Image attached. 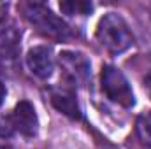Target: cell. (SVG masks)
I'll return each instance as SVG.
<instances>
[{
  "mask_svg": "<svg viewBox=\"0 0 151 149\" xmlns=\"http://www.w3.org/2000/svg\"><path fill=\"white\" fill-rule=\"evenodd\" d=\"M18 32L14 30V25L9 16V5L0 4V44L2 46H16Z\"/></svg>",
  "mask_w": 151,
  "mask_h": 149,
  "instance_id": "ba28073f",
  "label": "cell"
},
{
  "mask_svg": "<svg viewBox=\"0 0 151 149\" xmlns=\"http://www.w3.org/2000/svg\"><path fill=\"white\" fill-rule=\"evenodd\" d=\"M60 9L69 16H88L93 11V5L83 0H69V2H62Z\"/></svg>",
  "mask_w": 151,
  "mask_h": 149,
  "instance_id": "30bf717a",
  "label": "cell"
},
{
  "mask_svg": "<svg viewBox=\"0 0 151 149\" xmlns=\"http://www.w3.org/2000/svg\"><path fill=\"white\" fill-rule=\"evenodd\" d=\"M97 40L100 46L111 53V54H121L134 44V35L127 25V21L116 14L109 12L104 18H100L97 25Z\"/></svg>",
  "mask_w": 151,
  "mask_h": 149,
  "instance_id": "6da1fadb",
  "label": "cell"
},
{
  "mask_svg": "<svg viewBox=\"0 0 151 149\" xmlns=\"http://www.w3.org/2000/svg\"><path fill=\"white\" fill-rule=\"evenodd\" d=\"M135 130L141 144L144 148L151 149V111H144L139 114L135 121Z\"/></svg>",
  "mask_w": 151,
  "mask_h": 149,
  "instance_id": "9c48e42d",
  "label": "cell"
},
{
  "mask_svg": "<svg viewBox=\"0 0 151 149\" xmlns=\"http://www.w3.org/2000/svg\"><path fill=\"white\" fill-rule=\"evenodd\" d=\"M27 67L32 74L39 79L51 77L55 70V58L51 53V47L47 46H34L27 53Z\"/></svg>",
  "mask_w": 151,
  "mask_h": 149,
  "instance_id": "8992f818",
  "label": "cell"
},
{
  "mask_svg": "<svg viewBox=\"0 0 151 149\" xmlns=\"http://www.w3.org/2000/svg\"><path fill=\"white\" fill-rule=\"evenodd\" d=\"M5 86H4V82H0V105H2V102H4V98H5Z\"/></svg>",
  "mask_w": 151,
  "mask_h": 149,
  "instance_id": "4fadbf2b",
  "label": "cell"
},
{
  "mask_svg": "<svg viewBox=\"0 0 151 149\" xmlns=\"http://www.w3.org/2000/svg\"><path fill=\"white\" fill-rule=\"evenodd\" d=\"M142 82H144V90H146V93L150 95V98H151V70H150L146 75H144Z\"/></svg>",
  "mask_w": 151,
  "mask_h": 149,
  "instance_id": "7c38bea8",
  "label": "cell"
},
{
  "mask_svg": "<svg viewBox=\"0 0 151 149\" xmlns=\"http://www.w3.org/2000/svg\"><path fill=\"white\" fill-rule=\"evenodd\" d=\"M100 82H102V90L107 95V98L121 105V107H132L135 104V95L134 90L128 82V79L125 77V74L116 69L113 65H106L102 67L100 72Z\"/></svg>",
  "mask_w": 151,
  "mask_h": 149,
  "instance_id": "3957f363",
  "label": "cell"
},
{
  "mask_svg": "<svg viewBox=\"0 0 151 149\" xmlns=\"http://www.w3.org/2000/svg\"><path fill=\"white\" fill-rule=\"evenodd\" d=\"M58 63L63 70V74L67 75V79L74 84H86L90 75H91V63L90 60L79 53V51H62L58 54Z\"/></svg>",
  "mask_w": 151,
  "mask_h": 149,
  "instance_id": "277c9868",
  "label": "cell"
},
{
  "mask_svg": "<svg viewBox=\"0 0 151 149\" xmlns=\"http://www.w3.org/2000/svg\"><path fill=\"white\" fill-rule=\"evenodd\" d=\"M0 149H4V148H0Z\"/></svg>",
  "mask_w": 151,
  "mask_h": 149,
  "instance_id": "5bb4252c",
  "label": "cell"
},
{
  "mask_svg": "<svg viewBox=\"0 0 151 149\" xmlns=\"http://www.w3.org/2000/svg\"><path fill=\"white\" fill-rule=\"evenodd\" d=\"M51 104L55 105L56 111L69 116L70 119H79L81 117V109L76 100V95L69 90H55L51 93Z\"/></svg>",
  "mask_w": 151,
  "mask_h": 149,
  "instance_id": "52a82bcc",
  "label": "cell"
},
{
  "mask_svg": "<svg viewBox=\"0 0 151 149\" xmlns=\"http://www.w3.org/2000/svg\"><path fill=\"white\" fill-rule=\"evenodd\" d=\"M12 133H14V128H12L11 116H0V137L2 139H7Z\"/></svg>",
  "mask_w": 151,
  "mask_h": 149,
  "instance_id": "8fae6325",
  "label": "cell"
},
{
  "mask_svg": "<svg viewBox=\"0 0 151 149\" xmlns=\"http://www.w3.org/2000/svg\"><path fill=\"white\" fill-rule=\"evenodd\" d=\"M23 12L28 23L34 25L42 35L56 39V40H65L70 37V27L46 5L37 2H28Z\"/></svg>",
  "mask_w": 151,
  "mask_h": 149,
  "instance_id": "7a4b0ae2",
  "label": "cell"
},
{
  "mask_svg": "<svg viewBox=\"0 0 151 149\" xmlns=\"http://www.w3.org/2000/svg\"><path fill=\"white\" fill-rule=\"evenodd\" d=\"M11 121H12V128L16 133L23 135V137H35L39 130V117L35 107L28 102V100H21L16 104L14 111L11 114Z\"/></svg>",
  "mask_w": 151,
  "mask_h": 149,
  "instance_id": "5b68a950",
  "label": "cell"
}]
</instances>
